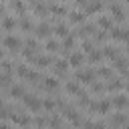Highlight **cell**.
I'll return each mask as SVG.
<instances>
[{"instance_id": "obj_22", "label": "cell", "mask_w": 129, "mask_h": 129, "mask_svg": "<svg viewBox=\"0 0 129 129\" xmlns=\"http://www.w3.org/2000/svg\"><path fill=\"white\" fill-rule=\"evenodd\" d=\"M54 34H56L58 38H67V36L71 34V30H69V24H64V22H58V24L54 26Z\"/></svg>"}, {"instance_id": "obj_6", "label": "cell", "mask_w": 129, "mask_h": 129, "mask_svg": "<svg viewBox=\"0 0 129 129\" xmlns=\"http://www.w3.org/2000/svg\"><path fill=\"white\" fill-rule=\"evenodd\" d=\"M127 121H129V115L123 113V111H119V113H115V115H111V117L107 119L109 127H125Z\"/></svg>"}, {"instance_id": "obj_27", "label": "cell", "mask_w": 129, "mask_h": 129, "mask_svg": "<svg viewBox=\"0 0 129 129\" xmlns=\"http://www.w3.org/2000/svg\"><path fill=\"white\" fill-rule=\"evenodd\" d=\"M95 48H97V42H95L93 38H91V40H87V38H85V40L81 42V50H83L85 54H89V52H91V50H95Z\"/></svg>"}, {"instance_id": "obj_37", "label": "cell", "mask_w": 129, "mask_h": 129, "mask_svg": "<svg viewBox=\"0 0 129 129\" xmlns=\"http://www.w3.org/2000/svg\"><path fill=\"white\" fill-rule=\"evenodd\" d=\"M62 2H64V0H62Z\"/></svg>"}, {"instance_id": "obj_30", "label": "cell", "mask_w": 129, "mask_h": 129, "mask_svg": "<svg viewBox=\"0 0 129 129\" xmlns=\"http://www.w3.org/2000/svg\"><path fill=\"white\" fill-rule=\"evenodd\" d=\"M24 46L38 48V40H36V38H32V36H24Z\"/></svg>"}, {"instance_id": "obj_28", "label": "cell", "mask_w": 129, "mask_h": 129, "mask_svg": "<svg viewBox=\"0 0 129 129\" xmlns=\"http://www.w3.org/2000/svg\"><path fill=\"white\" fill-rule=\"evenodd\" d=\"M89 93H91V95H103V93H105V85L93 81V83L89 85Z\"/></svg>"}, {"instance_id": "obj_17", "label": "cell", "mask_w": 129, "mask_h": 129, "mask_svg": "<svg viewBox=\"0 0 129 129\" xmlns=\"http://www.w3.org/2000/svg\"><path fill=\"white\" fill-rule=\"evenodd\" d=\"M121 89H125V83H123L121 79H109V81L105 83V91H109V93H117V91H121Z\"/></svg>"}, {"instance_id": "obj_15", "label": "cell", "mask_w": 129, "mask_h": 129, "mask_svg": "<svg viewBox=\"0 0 129 129\" xmlns=\"http://www.w3.org/2000/svg\"><path fill=\"white\" fill-rule=\"evenodd\" d=\"M111 99H113V107H115V109H119V111L129 109V97H127V95H115V97H111Z\"/></svg>"}, {"instance_id": "obj_29", "label": "cell", "mask_w": 129, "mask_h": 129, "mask_svg": "<svg viewBox=\"0 0 129 129\" xmlns=\"http://www.w3.org/2000/svg\"><path fill=\"white\" fill-rule=\"evenodd\" d=\"M97 77L113 79V69H111V67H99V69H97Z\"/></svg>"}, {"instance_id": "obj_9", "label": "cell", "mask_w": 129, "mask_h": 129, "mask_svg": "<svg viewBox=\"0 0 129 129\" xmlns=\"http://www.w3.org/2000/svg\"><path fill=\"white\" fill-rule=\"evenodd\" d=\"M2 6H6V8H10L14 14H18V16H24L26 14V4L22 2V0H10L8 4H2Z\"/></svg>"}, {"instance_id": "obj_26", "label": "cell", "mask_w": 129, "mask_h": 129, "mask_svg": "<svg viewBox=\"0 0 129 129\" xmlns=\"http://www.w3.org/2000/svg\"><path fill=\"white\" fill-rule=\"evenodd\" d=\"M34 127H38V129H48V125H50V119L48 117H42V115H38V117H34V123H32Z\"/></svg>"}, {"instance_id": "obj_14", "label": "cell", "mask_w": 129, "mask_h": 129, "mask_svg": "<svg viewBox=\"0 0 129 129\" xmlns=\"http://www.w3.org/2000/svg\"><path fill=\"white\" fill-rule=\"evenodd\" d=\"M105 8V2L103 0H89V4L85 6V14H95V12H101Z\"/></svg>"}, {"instance_id": "obj_24", "label": "cell", "mask_w": 129, "mask_h": 129, "mask_svg": "<svg viewBox=\"0 0 129 129\" xmlns=\"http://www.w3.org/2000/svg\"><path fill=\"white\" fill-rule=\"evenodd\" d=\"M44 48H46V52H58L60 50V44H58L56 38H46L44 40Z\"/></svg>"}, {"instance_id": "obj_10", "label": "cell", "mask_w": 129, "mask_h": 129, "mask_svg": "<svg viewBox=\"0 0 129 129\" xmlns=\"http://www.w3.org/2000/svg\"><path fill=\"white\" fill-rule=\"evenodd\" d=\"M18 28H20L22 32H26V34H28V32H32V30L36 28V24L28 18V14H24V16H20V18H18Z\"/></svg>"}, {"instance_id": "obj_33", "label": "cell", "mask_w": 129, "mask_h": 129, "mask_svg": "<svg viewBox=\"0 0 129 129\" xmlns=\"http://www.w3.org/2000/svg\"><path fill=\"white\" fill-rule=\"evenodd\" d=\"M26 2H28V4H32V6H34V4H36V2H38V0H26Z\"/></svg>"}, {"instance_id": "obj_31", "label": "cell", "mask_w": 129, "mask_h": 129, "mask_svg": "<svg viewBox=\"0 0 129 129\" xmlns=\"http://www.w3.org/2000/svg\"><path fill=\"white\" fill-rule=\"evenodd\" d=\"M42 107H44L46 111H54V107H56V101H52V99H42Z\"/></svg>"}, {"instance_id": "obj_12", "label": "cell", "mask_w": 129, "mask_h": 129, "mask_svg": "<svg viewBox=\"0 0 129 129\" xmlns=\"http://www.w3.org/2000/svg\"><path fill=\"white\" fill-rule=\"evenodd\" d=\"M16 26H18L16 16H8V14L2 16V28H4V32H12V30H16Z\"/></svg>"}, {"instance_id": "obj_8", "label": "cell", "mask_w": 129, "mask_h": 129, "mask_svg": "<svg viewBox=\"0 0 129 129\" xmlns=\"http://www.w3.org/2000/svg\"><path fill=\"white\" fill-rule=\"evenodd\" d=\"M85 60H87V56H85L83 50H75V52H71V56H69V62H71L73 69H81Z\"/></svg>"}, {"instance_id": "obj_25", "label": "cell", "mask_w": 129, "mask_h": 129, "mask_svg": "<svg viewBox=\"0 0 129 129\" xmlns=\"http://www.w3.org/2000/svg\"><path fill=\"white\" fill-rule=\"evenodd\" d=\"M111 107H113V99L107 97V99H101V101H99V113H101V115H107V113L111 111Z\"/></svg>"}, {"instance_id": "obj_32", "label": "cell", "mask_w": 129, "mask_h": 129, "mask_svg": "<svg viewBox=\"0 0 129 129\" xmlns=\"http://www.w3.org/2000/svg\"><path fill=\"white\" fill-rule=\"evenodd\" d=\"M73 4H75L77 8H85V6L89 4V0H73Z\"/></svg>"}, {"instance_id": "obj_7", "label": "cell", "mask_w": 129, "mask_h": 129, "mask_svg": "<svg viewBox=\"0 0 129 129\" xmlns=\"http://www.w3.org/2000/svg\"><path fill=\"white\" fill-rule=\"evenodd\" d=\"M85 18H87V14H85V12H81L79 8H73V10L69 12V24H75V26L85 24Z\"/></svg>"}, {"instance_id": "obj_36", "label": "cell", "mask_w": 129, "mask_h": 129, "mask_svg": "<svg viewBox=\"0 0 129 129\" xmlns=\"http://www.w3.org/2000/svg\"><path fill=\"white\" fill-rule=\"evenodd\" d=\"M125 2H127V4H129V0H125Z\"/></svg>"}, {"instance_id": "obj_11", "label": "cell", "mask_w": 129, "mask_h": 129, "mask_svg": "<svg viewBox=\"0 0 129 129\" xmlns=\"http://www.w3.org/2000/svg\"><path fill=\"white\" fill-rule=\"evenodd\" d=\"M113 67H115V69H117V73H121L123 77H129V58L119 56V58L113 62Z\"/></svg>"}, {"instance_id": "obj_16", "label": "cell", "mask_w": 129, "mask_h": 129, "mask_svg": "<svg viewBox=\"0 0 129 129\" xmlns=\"http://www.w3.org/2000/svg\"><path fill=\"white\" fill-rule=\"evenodd\" d=\"M97 26H99L101 30H111V28L115 26V22H113V16H107V14H101V16L97 18Z\"/></svg>"}, {"instance_id": "obj_4", "label": "cell", "mask_w": 129, "mask_h": 129, "mask_svg": "<svg viewBox=\"0 0 129 129\" xmlns=\"http://www.w3.org/2000/svg\"><path fill=\"white\" fill-rule=\"evenodd\" d=\"M75 79H77L79 83H87V85H91V83L97 79V69H87V71L77 69V71H75Z\"/></svg>"}, {"instance_id": "obj_5", "label": "cell", "mask_w": 129, "mask_h": 129, "mask_svg": "<svg viewBox=\"0 0 129 129\" xmlns=\"http://www.w3.org/2000/svg\"><path fill=\"white\" fill-rule=\"evenodd\" d=\"M50 32H54V28L46 22V20H42V22H38L36 24V28H34V34H36V38H50Z\"/></svg>"}, {"instance_id": "obj_3", "label": "cell", "mask_w": 129, "mask_h": 129, "mask_svg": "<svg viewBox=\"0 0 129 129\" xmlns=\"http://www.w3.org/2000/svg\"><path fill=\"white\" fill-rule=\"evenodd\" d=\"M69 67H71L69 58H64V56L54 58V62H52V75L54 77H67L69 75Z\"/></svg>"}, {"instance_id": "obj_20", "label": "cell", "mask_w": 129, "mask_h": 129, "mask_svg": "<svg viewBox=\"0 0 129 129\" xmlns=\"http://www.w3.org/2000/svg\"><path fill=\"white\" fill-rule=\"evenodd\" d=\"M32 10H34V14H36V16H42V18H44V16H48L50 6H48L46 2H42V0H38V2L32 6Z\"/></svg>"}, {"instance_id": "obj_2", "label": "cell", "mask_w": 129, "mask_h": 129, "mask_svg": "<svg viewBox=\"0 0 129 129\" xmlns=\"http://www.w3.org/2000/svg\"><path fill=\"white\" fill-rule=\"evenodd\" d=\"M22 105L26 107V109H30V111H34V113H40L44 107H42V101L34 95V93H26L24 97H22Z\"/></svg>"}, {"instance_id": "obj_13", "label": "cell", "mask_w": 129, "mask_h": 129, "mask_svg": "<svg viewBox=\"0 0 129 129\" xmlns=\"http://www.w3.org/2000/svg\"><path fill=\"white\" fill-rule=\"evenodd\" d=\"M103 56L115 62V60H117V58L121 56V50H119L117 46H111V44H105V46H103Z\"/></svg>"}, {"instance_id": "obj_35", "label": "cell", "mask_w": 129, "mask_h": 129, "mask_svg": "<svg viewBox=\"0 0 129 129\" xmlns=\"http://www.w3.org/2000/svg\"><path fill=\"white\" fill-rule=\"evenodd\" d=\"M123 129H129V121H127V123H125V127H123Z\"/></svg>"}, {"instance_id": "obj_21", "label": "cell", "mask_w": 129, "mask_h": 129, "mask_svg": "<svg viewBox=\"0 0 129 129\" xmlns=\"http://www.w3.org/2000/svg\"><path fill=\"white\" fill-rule=\"evenodd\" d=\"M64 91L67 93H71V95H81L83 93V89H81V85H79V81L77 79H73V81H67V85H64Z\"/></svg>"}, {"instance_id": "obj_19", "label": "cell", "mask_w": 129, "mask_h": 129, "mask_svg": "<svg viewBox=\"0 0 129 129\" xmlns=\"http://www.w3.org/2000/svg\"><path fill=\"white\" fill-rule=\"evenodd\" d=\"M52 62H54V56H52V54H40V56H36V60H34V64H36L38 69H48Z\"/></svg>"}, {"instance_id": "obj_23", "label": "cell", "mask_w": 129, "mask_h": 129, "mask_svg": "<svg viewBox=\"0 0 129 129\" xmlns=\"http://www.w3.org/2000/svg\"><path fill=\"white\" fill-rule=\"evenodd\" d=\"M103 58H105V56H103V50H97V48H95V50H91V52L87 54V62H89V64L101 62Z\"/></svg>"}, {"instance_id": "obj_18", "label": "cell", "mask_w": 129, "mask_h": 129, "mask_svg": "<svg viewBox=\"0 0 129 129\" xmlns=\"http://www.w3.org/2000/svg\"><path fill=\"white\" fill-rule=\"evenodd\" d=\"M48 6H50L52 16H69V12H71V8L67 4H48Z\"/></svg>"}, {"instance_id": "obj_1", "label": "cell", "mask_w": 129, "mask_h": 129, "mask_svg": "<svg viewBox=\"0 0 129 129\" xmlns=\"http://www.w3.org/2000/svg\"><path fill=\"white\" fill-rule=\"evenodd\" d=\"M2 46H4V50L20 52V50L24 48V40H22L20 36H14V34L6 32V34H4V38H2Z\"/></svg>"}, {"instance_id": "obj_34", "label": "cell", "mask_w": 129, "mask_h": 129, "mask_svg": "<svg viewBox=\"0 0 129 129\" xmlns=\"http://www.w3.org/2000/svg\"><path fill=\"white\" fill-rule=\"evenodd\" d=\"M125 91H127V93H129V81H127V83H125Z\"/></svg>"}]
</instances>
